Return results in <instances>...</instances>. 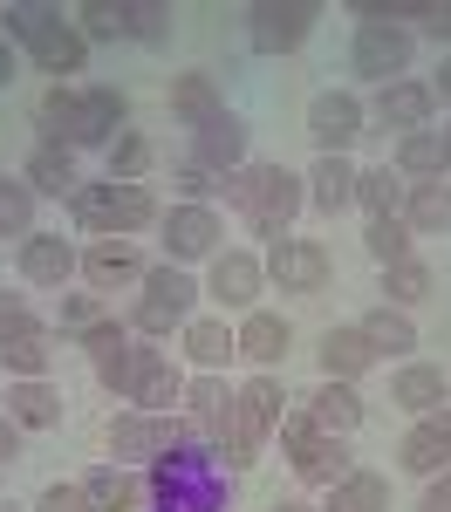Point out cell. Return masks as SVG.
I'll return each instance as SVG.
<instances>
[{"label": "cell", "mask_w": 451, "mask_h": 512, "mask_svg": "<svg viewBox=\"0 0 451 512\" xmlns=\"http://www.w3.org/2000/svg\"><path fill=\"white\" fill-rule=\"evenodd\" d=\"M397 465H404V472H417V478H438V472H451V403L410 424V431H404V444H397Z\"/></svg>", "instance_id": "obj_15"}, {"label": "cell", "mask_w": 451, "mask_h": 512, "mask_svg": "<svg viewBox=\"0 0 451 512\" xmlns=\"http://www.w3.org/2000/svg\"><path fill=\"white\" fill-rule=\"evenodd\" d=\"M35 512H96V506H89L82 485H48V492L35 499Z\"/></svg>", "instance_id": "obj_51"}, {"label": "cell", "mask_w": 451, "mask_h": 512, "mask_svg": "<svg viewBox=\"0 0 451 512\" xmlns=\"http://www.w3.org/2000/svg\"><path fill=\"white\" fill-rule=\"evenodd\" d=\"M199 280H192V267H151L144 274V287H137V301H130V335H171V328H185L192 321V308H199Z\"/></svg>", "instance_id": "obj_4"}, {"label": "cell", "mask_w": 451, "mask_h": 512, "mask_svg": "<svg viewBox=\"0 0 451 512\" xmlns=\"http://www.w3.org/2000/svg\"><path fill=\"white\" fill-rule=\"evenodd\" d=\"M417 512H451V472H438L431 485H424V499H417Z\"/></svg>", "instance_id": "obj_52"}, {"label": "cell", "mask_w": 451, "mask_h": 512, "mask_svg": "<svg viewBox=\"0 0 451 512\" xmlns=\"http://www.w3.org/2000/svg\"><path fill=\"white\" fill-rule=\"evenodd\" d=\"M171 185H178V205H205V192H219V178H212V171H199L192 158L171 164Z\"/></svg>", "instance_id": "obj_49"}, {"label": "cell", "mask_w": 451, "mask_h": 512, "mask_svg": "<svg viewBox=\"0 0 451 512\" xmlns=\"http://www.w3.org/2000/svg\"><path fill=\"white\" fill-rule=\"evenodd\" d=\"M404 198H410V185L390 171V164H369V171H356V205H363L369 219H404Z\"/></svg>", "instance_id": "obj_33"}, {"label": "cell", "mask_w": 451, "mask_h": 512, "mask_svg": "<svg viewBox=\"0 0 451 512\" xmlns=\"http://www.w3.org/2000/svg\"><path fill=\"white\" fill-rule=\"evenodd\" d=\"M287 465H294V478L308 485V492H328V485H342V478L356 472V458H349V437H328L315 431L301 451H287Z\"/></svg>", "instance_id": "obj_17"}, {"label": "cell", "mask_w": 451, "mask_h": 512, "mask_svg": "<svg viewBox=\"0 0 451 512\" xmlns=\"http://www.w3.org/2000/svg\"><path fill=\"white\" fill-rule=\"evenodd\" d=\"M219 192H226V205L240 212V226L253 239H287L294 212L308 205V185H301L287 164H253V158H246L240 171H226Z\"/></svg>", "instance_id": "obj_1"}, {"label": "cell", "mask_w": 451, "mask_h": 512, "mask_svg": "<svg viewBox=\"0 0 451 512\" xmlns=\"http://www.w3.org/2000/svg\"><path fill=\"white\" fill-rule=\"evenodd\" d=\"M404 226H410V233H445V226H451V185H445V178H431V185H410V198H404Z\"/></svg>", "instance_id": "obj_39"}, {"label": "cell", "mask_w": 451, "mask_h": 512, "mask_svg": "<svg viewBox=\"0 0 451 512\" xmlns=\"http://www.w3.org/2000/svg\"><path fill=\"white\" fill-rule=\"evenodd\" d=\"M117 349H130V321H103V328H89V335H82V355H89V369H96V362H110V355Z\"/></svg>", "instance_id": "obj_48"}, {"label": "cell", "mask_w": 451, "mask_h": 512, "mask_svg": "<svg viewBox=\"0 0 451 512\" xmlns=\"http://www.w3.org/2000/svg\"><path fill=\"white\" fill-rule=\"evenodd\" d=\"M28 233H35V192H28V178L0 171V239H28Z\"/></svg>", "instance_id": "obj_42"}, {"label": "cell", "mask_w": 451, "mask_h": 512, "mask_svg": "<svg viewBox=\"0 0 451 512\" xmlns=\"http://www.w3.org/2000/svg\"><path fill=\"white\" fill-rule=\"evenodd\" d=\"M431 96H438V110H451V55L438 62V76H431Z\"/></svg>", "instance_id": "obj_54"}, {"label": "cell", "mask_w": 451, "mask_h": 512, "mask_svg": "<svg viewBox=\"0 0 451 512\" xmlns=\"http://www.w3.org/2000/svg\"><path fill=\"white\" fill-rule=\"evenodd\" d=\"M7 82H14V41L0 35V89H7Z\"/></svg>", "instance_id": "obj_55"}, {"label": "cell", "mask_w": 451, "mask_h": 512, "mask_svg": "<svg viewBox=\"0 0 451 512\" xmlns=\"http://www.w3.org/2000/svg\"><path fill=\"white\" fill-rule=\"evenodd\" d=\"M315 362H322V383H356V376H369V369H376V349H369L363 328L349 321V328H328V335H322Z\"/></svg>", "instance_id": "obj_23"}, {"label": "cell", "mask_w": 451, "mask_h": 512, "mask_svg": "<svg viewBox=\"0 0 451 512\" xmlns=\"http://www.w3.org/2000/svg\"><path fill=\"white\" fill-rule=\"evenodd\" d=\"M14 458H21V424L0 417V465H14Z\"/></svg>", "instance_id": "obj_53"}, {"label": "cell", "mask_w": 451, "mask_h": 512, "mask_svg": "<svg viewBox=\"0 0 451 512\" xmlns=\"http://www.w3.org/2000/svg\"><path fill=\"white\" fill-rule=\"evenodd\" d=\"M164 451H178V417H158V410H117L110 417V458L117 465L144 472Z\"/></svg>", "instance_id": "obj_6"}, {"label": "cell", "mask_w": 451, "mask_h": 512, "mask_svg": "<svg viewBox=\"0 0 451 512\" xmlns=\"http://www.w3.org/2000/svg\"><path fill=\"white\" fill-rule=\"evenodd\" d=\"M356 328L369 335L376 362H383V355H410V349H417V321H410L404 308H369V315L356 321Z\"/></svg>", "instance_id": "obj_37"}, {"label": "cell", "mask_w": 451, "mask_h": 512, "mask_svg": "<svg viewBox=\"0 0 451 512\" xmlns=\"http://www.w3.org/2000/svg\"><path fill=\"white\" fill-rule=\"evenodd\" d=\"M76 485L89 492L96 512H151V485H144V472H130V465H96Z\"/></svg>", "instance_id": "obj_18"}, {"label": "cell", "mask_w": 451, "mask_h": 512, "mask_svg": "<svg viewBox=\"0 0 451 512\" xmlns=\"http://www.w3.org/2000/svg\"><path fill=\"white\" fill-rule=\"evenodd\" d=\"M164 103H171V123H178V130H199L205 117L226 110V96H219V76H212V69H185V76H171Z\"/></svg>", "instance_id": "obj_22"}, {"label": "cell", "mask_w": 451, "mask_h": 512, "mask_svg": "<svg viewBox=\"0 0 451 512\" xmlns=\"http://www.w3.org/2000/svg\"><path fill=\"white\" fill-rule=\"evenodd\" d=\"M233 410H240L246 424L260 437H274L281 431V417H287V396H281V376L274 369H260V376H246L240 390H233Z\"/></svg>", "instance_id": "obj_30"}, {"label": "cell", "mask_w": 451, "mask_h": 512, "mask_svg": "<svg viewBox=\"0 0 451 512\" xmlns=\"http://www.w3.org/2000/svg\"><path fill=\"white\" fill-rule=\"evenodd\" d=\"M301 185H308V205L335 219V212H349V205H356V164H349V158H315Z\"/></svg>", "instance_id": "obj_31"}, {"label": "cell", "mask_w": 451, "mask_h": 512, "mask_svg": "<svg viewBox=\"0 0 451 512\" xmlns=\"http://www.w3.org/2000/svg\"><path fill=\"white\" fill-rule=\"evenodd\" d=\"M308 417H315V431L328 437H356L369 417V403L356 396V383H322V390L308 396Z\"/></svg>", "instance_id": "obj_29"}, {"label": "cell", "mask_w": 451, "mask_h": 512, "mask_svg": "<svg viewBox=\"0 0 451 512\" xmlns=\"http://www.w3.org/2000/svg\"><path fill=\"white\" fill-rule=\"evenodd\" d=\"M178 403H185V369H178V362L164 355L158 369H151V376L137 383V396H130V410H158V417H171Z\"/></svg>", "instance_id": "obj_40"}, {"label": "cell", "mask_w": 451, "mask_h": 512, "mask_svg": "<svg viewBox=\"0 0 451 512\" xmlns=\"http://www.w3.org/2000/svg\"><path fill=\"white\" fill-rule=\"evenodd\" d=\"M82 151H110L123 130H130V96L117 82H82Z\"/></svg>", "instance_id": "obj_14"}, {"label": "cell", "mask_w": 451, "mask_h": 512, "mask_svg": "<svg viewBox=\"0 0 451 512\" xmlns=\"http://www.w3.org/2000/svg\"><path fill=\"white\" fill-rule=\"evenodd\" d=\"M410 55H417V35L404 28V7H376L369 0L356 14V41H349V69L363 82H404L410 76Z\"/></svg>", "instance_id": "obj_3"}, {"label": "cell", "mask_w": 451, "mask_h": 512, "mask_svg": "<svg viewBox=\"0 0 451 512\" xmlns=\"http://www.w3.org/2000/svg\"><path fill=\"white\" fill-rule=\"evenodd\" d=\"M390 403L410 410V417H431V410H445L451 403V383L438 362H404L397 376H390Z\"/></svg>", "instance_id": "obj_26"}, {"label": "cell", "mask_w": 451, "mask_h": 512, "mask_svg": "<svg viewBox=\"0 0 451 512\" xmlns=\"http://www.w3.org/2000/svg\"><path fill=\"white\" fill-rule=\"evenodd\" d=\"M82 274V253L62 233H28L21 239V280L28 287H69Z\"/></svg>", "instance_id": "obj_16"}, {"label": "cell", "mask_w": 451, "mask_h": 512, "mask_svg": "<svg viewBox=\"0 0 451 512\" xmlns=\"http://www.w3.org/2000/svg\"><path fill=\"white\" fill-rule=\"evenodd\" d=\"M130 41H137V48H171V7L130 0Z\"/></svg>", "instance_id": "obj_45"}, {"label": "cell", "mask_w": 451, "mask_h": 512, "mask_svg": "<svg viewBox=\"0 0 451 512\" xmlns=\"http://www.w3.org/2000/svg\"><path fill=\"white\" fill-rule=\"evenodd\" d=\"M28 55H35L41 76H55V82H62V76H82V69H89V41H82V28L69 21V14H62V21H48V28L28 41Z\"/></svg>", "instance_id": "obj_20"}, {"label": "cell", "mask_w": 451, "mask_h": 512, "mask_svg": "<svg viewBox=\"0 0 451 512\" xmlns=\"http://www.w3.org/2000/svg\"><path fill=\"white\" fill-rule=\"evenodd\" d=\"M246 144H253V130H246L240 110H219V117H205L199 130H185V158L212 171V178H226V171H240L246 164Z\"/></svg>", "instance_id": "obj_9"}, {"label": "cell", "mask_w": 451, "mask_h": 512, "mask_svg": "<svg viewBox=\"0 0 451 512\" xmlns=\"http://www.w3.org/2000/svg\"><path fill=\"white\" fill-rule=\"evenodd\" d=\"M62 390L48 383V376H28V383H7V396H0V417H14L21 431H55L62 424Z\"/></svg>", "instance_id": "obj_21"}, {"label": "cell", "mask_w": 451, "mask_h": 512, "mask_svg": "<svg viewBox=\"0 0 451 512\" xmlns=\"http://www.w3.org/2000/svg\"><path fill=\"white\" fill-rule=\"evenodd\" d=\"M267 512H315V506H308V499H274Z\"/></svg>", "instance_id": "obj_56"}, {"label": "cell", "mask_w": 451, "mask_h": 512, "mask_svg": "<svg viewBox=\"0 0 451 512\" xmlns=\"http://www.w3.org/2000/svg\"><path fill=\"white\" fill-rule=\"evenodd\" d=\"M328 274H335V260H328L322 239H274V253H267V280L281 287V294H322Z\"/></svg>", "instance_id": "obj_11"}, {"label": "cell", "mask_w": 451, "mask_h": 512, "mask_svg": "<svg viewBox=\"0 0 451 512\" xmlns=\"http://www.w3.org/2000/svg\"><path fill=\"white\" fill-rule=\"evenodd\" d=\"M219 410H233V390H226V376H212V369H199V376H185V417H219Z\"/></svg>", "instance_id": "obj_44"}, {"label": "cell", "mask_w": 451, "mask_h": 512, "mask_svg": "<svg viewBox=\"0 0 451 512\" xmlns=\"http://www.w3.org/2000/svg\"><path fill=\"white\" fill-rule=\"evenodd\" d=\"M28 328H35V315H28V301L0 287V342H14V335H28Z\"/></svg>", "instance_id": "obj_50"}, {"label": "cell", "mask_w": 451, "mask_h": 512, "mask_svg": "<svg viewBox=\"0 0 451 512\" xmlns=\"http://www.w3.org/2000/svg\"><path fill=\"white\" fill-rule=\"evenodd\" d=\"M110 308H103V294H62V335H89V328H103Z\"/></svg>", "instance_id": "obj_47"}, {"label": "cell", "mask_w": 451, "mask_h": 512, "mask_svg": "<svg viewBox=\"0 0 451 512\" xmlns=\"http://www.w3.org/2000/svg\"><path fill=\"white\" fill-rule=\"evenodd\" d=\"M144 246L137 239H89L82 246V280L89 294H123V287H144Z\"/></svg>", "instance_id": "obj_12"}, {"label": "cell", "mask_w": 451, "mask_h": 512, "mask_svg": "<svg viewBox=\"0 0 451 512\" xmlns=\"http://www.w3.org/2000/svg\"><path fill=\"white\" fill-rule=\"evenodd\" d=\"M69 219H76V233H89V239H130V233H151L164 219V205H158L151 185L82 178V192L69 198Z\"/></svg>", "instance_id": "obj_2"}, {"label": "cell", "mask_w": 451, "mask_h": 512, "mask_svg": "<svg viewBox=\"0 0 451 512\" xmlns=\"http://www.w3.org/2000/svg\"><path fill=\"white\" fill-rule=\"evenodd\" d=\"M158 233H164V260H171V267H199V260L219 253L226 226H219L212 205H171V212L158 219Z\"/></svg>", "instance_id": "obj_8"}, {"label": "cell", "mask_w": 451, "mask_h": 512, "mask_svg": "<svg viewBox=\"0 0 451 512\" xmlns=\"http://www.w3.org/2000/svg\"><path fill=\"white\" fill-rule=\"evenodd\" d=\"M35 130L55 151H82V96L69 82H48V96L35 103Z\"/></svg>", "instance_id": "obj_25"}, {"label": "cell", "mask_w": 451, "mask_h": 512, "mask_svg": "<svg viewBox=\"0 0 451 512\" xmlns=\"http://www.w3.org/2000/svg\"><path fill=\"white\" fill-rule=\"evenodd\" d=\"M431 287H438V274H431L424 260H397V267H383V308H404L410 315Z\"/></svg>", "instance_id": "obj_41"}, {"label": "cell", "mask_w": 451, "mask_h": 512, "mask_svg": "<svg viewBox=\"0 0 451 512\" xmlns=\"http://www.w3.org/2000/svg\"><path fill=\"white\" fill-rule=\"evenodd\" d=\"M151 164H158V144H151L144 130H123L117 144L103 151V178H117V185H144Z\"/></svg>", "instance_id": "obj_34"}, {"label": "cell", "mask_w": 451, "mask_h": 512, "mask_svg": "<svg viewBox=\"0 0 451 512\" xmlns=\"http://www.w3.org/2000/svg\"><path fill=\"white\" fill-rule=\"evenodd\" d=\"M178 335H185V355H192L199 369H212V376H219V369H226V362L240 355V342H233L226 315H192L185 328H178Z\"/></svg>", "instance_id": "obj_32"}, {"label": "cell", "mask_w": 451, "mask_h": 512, "mask_svg": "<svg viewBox=\"0 0 451 512\" xmlns=\"http://www.w3.org/2000/svg\"><path fill=\"white\" fill-rule=\"evenodd\" d=\"M21 178H28V192H35V198H62V205L82 192L76 151H55V144H35V151H28V164H21Z\"/></svg>", "instance_id": "obj_24"}, {"label": "cell", "mask_w": 451, "mask_h": 512, "mask_svg": "<svg viewBox=\"0 0 451 512\" xmlns=\"http://www.w3.org/2000/svg\"><path fill=\"white\" fill-rule=\"evenodd\" d=\"M410 226L404 219H369L363 226V246H369V260H376V267H397V260H410Z\"/></svg>", "instance_id": "obj_43"}, {"label": "cell", "mask_w": 451, "mask_h": 512, "mask_svg": "<svg viewBox=\"0 0 451 512\" xmlns=\"http://www.w3.org/2000/svg\"><path fill=\"white\" fill-rule=\"evenodd\" d=\"M431 117H438V96H431V82H383L376 96H369V123L376 130H397V137H410V130H431Z\"/></svg>", "instance_id": "obj_13"}, {"label": "cell", "mask_w": 451, "mask_h": 512, "mask_svg": "<svg viewBox=\"0 0 451 512\" xmlns=\"http://www.w3.org/2000/svg\"><path fill=\"white\" fill-rule=\"evenodd\" d=\"M69 21L82 28L89 48H96V41H130V0H82Z\"/></svg>", "instance_id": "obj_38"}, {"label": "cell", "mask_w": 451, "mask_h": 512, "mask_svg": "<svg viewBox=\"0 0 451 512\" xmlns=\"http://www.w3.org/2000/svg\"><path fill=\"white\" fill-rule=\"evenodd\" d=\"M438 137H445V158H451V117H445V130H438Z\"/></svg>", "instance_id": "obj_57"}, {"label": "cell", "mask_w": 451, "mask_h": 512, "mask_svg": "<svg viewBox=\"0 0 451 512\" xmlns=\"http://www.w3.org/2000/svg\"><path fill=\"white\" fill-rule=\"evenodd\" d=\"M0 362H7V383H28V376H48V362H55V335L48 328H28V335H14V342H0Z\"/></svg>", "instance_id": "obj_35"}, {"label": "cell", "mask_w": 451, "mask_h": 512, "mask_svg": "<svg viewBox=\"0 0 451 512\" xmlns=\"http://www.w3.org/2000/svg\"><path fill=\"white\" fill-rule=\"evenodd\" d=\"M308 137H315L322 158H349V144L369 137V103L356 89H322V96H308Z\"/></svg>", "instance_id": "obj_5"}, {"label": "cell", "mask_w": 451, "mask_h": 512, "mask_svg": "<svg viewBox=\"0 0 451 512\" xmlns=\"http://www.w3.org/2000/svg\"><path fill=\"white\" fill-rule=\"evenodd\" d=\"M233 342H240V355L253 369H281L287 349H294V328H287V315H274V308H253V315H240Z\"/></svg>", "instance_id": "obj_19"}, {"label": "cell", "mask_w": 451, "mask_h": 512, "mask_svg": "<svg viewBox=\"0 0 451 512\" xmlns=\"http://www.w3.org/2000/svg\"><path fill=\"white\" fill-rule=\"evenodd\" d=\"M260 287H267V260H260V253H246V246H219V253H212L205 294H212L219 308L253 315V308H260Z\"/></svg>", "instance_id": "obj_10"}, {"label": "cell", "mask_w": 451, "mask_h": 512, "mask_svg": "<svg viewBox=\"0 0 451 512\" xmlns=\"http://www.w3.org/2000/svg\"><path fill=\"white\" fill-rule=\"evenodd\" d=\"M328 512H390V478L356 465L342 485H328Z\"/></svg>", "instance_id": "obj_36"}, {"label": "cell", "mask_w": 451, "mask_h": 512, "mask_svg": "<svg viewBox=\"0 0 451 512\" xmlns=\"http://www.w3.org/2000/svg\"><path fill=\"white\" fill-rule=\"evenodd\" d=\"M158 362H164V349L151 342V335H130V349H117L110 362H96V383H103L110 396H123V403H130V396H137V383H144Z\"/></svg>", "instance_id": "obj_28"}, {"label": "cell", "mask_w": 451, "mask_h": 512, "mask_svg": "<svg viewBox=\"0 0 451 512\" xmlns=\"http://www.w3.org/2000/svg\"><path fill=\"white\" fill-rule=\"evenodd\" d=\"M390 171H397L404 185H431V178H451L445 137H438V130H410V137H397V151H390Z\"/></svg>", "instance_id": "obj_27"}, {"label": "cell", "mask_w": 451, "mask_h": 512, "mask_svg": "<svg viewBox=\"0 0 451 512\" xmlns=\"http://www.w3.org/2000/svg\"><path fill=\"white\" fill-rule=\"evenodd\" d=\"M404 28L438 41V48H451V0H417V7H404Z\"/></svg>", "instance_id": "obj_46"}, {"label": "cell", "mask_w": 451, "mask_h": 512, "mask_svg": "<svg viewBox=\"0 0 451 512\" xmlns=\"http://www.w3.org/2000/svg\"><path fill=\"white\" fill-rule=\"evenodd\" d=\"M308 35H315V7L308 0H260V7H246V48L253 55H294Z\"/></svg>", "instance_id": "obj_7"}]
</instances>
